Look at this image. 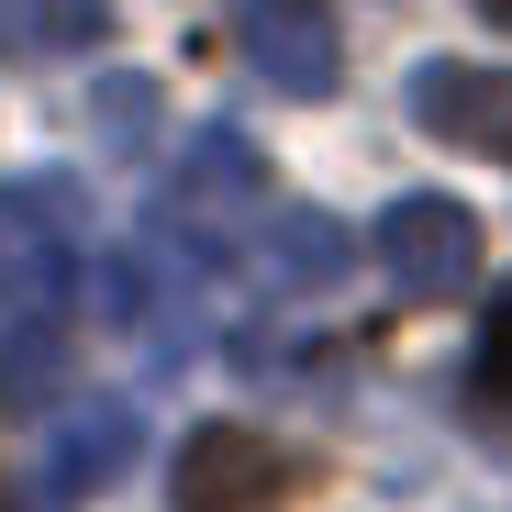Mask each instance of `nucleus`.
Segmentation results:
<instances>
[{"mask_svg": "<svg viewBox=\"0 0 512 512\" xmlns=\"http://www.w3.org/2000/svg\"><path fill=\"white\" fill-rule=\"evenodd\" d=\"M90 123H101V145H112V156H134V145L156 134V90H145V78H101Z\"/></svg>", "mask_w": 512, "mask_h": 512, "instance_id": "12", "label": "nucleus"}, {"mask_svg": "<svg viewBox=\"0 0 512 512\" xmlns=\"http://www.w3.org/2000/svg\"><path fill=\"white\" fill-rule=\"evenodd\" d=\"M412 123L435 145H468V156L512 167V67H468V56L412 67Z\"/></svg>", "mask_w": 512, "mask_h": 512, "instance_id": "7", "label": "nucleus"}, {"mask_svg": "<svg viewBox=\"0 0 512 512\" xmlns=\"http://www.w3.org/2000/svg\"><path fill=\"white\" fill-rule=\"evenodd\" d=\"M346 223H323V212H279L268 201V223L245 234V279L268 290V301H312V290H334L346 279Z\"/></svg>", "mask_w": 512, "mask_h": 512, "instance_id": "8", "label": "nucleus"}, {"mask_svg": "<svg viewBox=\"0 0 512 512\" xmlns=\"http://www.w3.org/2000/svg\"><path fill=\"white\" fill-rule=\"evenodd\" d=\"M134 446H145L134 401H112V390H101V401H78V412L56 423V468H45V479H56L67 501H90V490H112V479L134 468Z\"/></svg>", "mask_w": 512, "mask_h": 512, "instance_id": "9", "label": "nucleus"}, {"mask_svg": "<svg viewBox=\"0 0 512 512\" xmlns=\"http://www.w3.org/2000/svg\"><path fill=\"white\" fill-rule=\"evenodd\" d=\"M234 45H245V67L268 78V90H290V101H323L334 78H346V34H334L323 0H234Z\"/></svg>", "mask_w": 512, "mask_h": 512, "instance_id": "6", "label": "nucleus"}, {"mask_svg": "<svg viewBox=\"0 0 512 512\" xmlns=\"http://www.w3.org/2000/svg\"><path fill=\"white\" fill-rule=\"evenodd\" d=\"M67 357V323H0V401H45Z\"/></svg>", "mask_w": 512, "mask_h": 512, "instance_id": "11", "label": "nucleus"}, {"mask_svg": "<svg viewBox=\"0 0 512 512\" xmlns=\"http://www.w3.org/2000/svg\"><path fill=\"white\" fill-rule=\"evenodd\" d=\"M479 379H490V390H512V301L490 312V346H479Z\"/></svg>", "mask_w": 512, "mask_h": 512, "instance_id": "13", "label": "nucleus"}, {"mask_svg": "<svg viewBox=\"0 0 512 512\" xmlns=\"http://www.w3.org/2000/svg\"><path fill=\"white\" fill-rule=\"evenodd\" d=\"M90 312L112 323V334H134V346L156 357V368H179V357H201V290H212V268H190L179 245H123V256H101L90 279Z\"/></svg>", "mask_w": 512, "mask_h": 512, "instance_id": "3", "label": "nucleus"}, {"mask_svg": "<svg viewBox=\"0 0 512 512\" xmlns=\"http://www.w3.org/2000/svg\"><path fill=\"white\" fill-rule=\"evenodd\" d=\"M368 245H379V268H390L401 301H457V290H479V212L446 201V190L390 201Z\"/></svg>", "mask_w": 512, "mask_h": 512, "instance_id": "4", "label": "nucleus"}, {"mask_svg": "<svg viewBox=\"0 0 512 512\" xmlns=\"http://www.w3.org/2000/svg\"><path fill=\"white\" fill-rule=\"evenodd\" d=\"M479 12H490V23H501V34H512V0H479Z\"/></svg>", "mask_w": 512, "mask_h": 512, "instance_id": "14", "label": "nucleus"}, {"mask_svg": "<svg viewBox=\"0 0 512 512\" xmlns=\"http://www.w3.org/2000/svg\"><path fill=\"white\" fill-rule=\"evenodd\" d=\"M112 34V0H0V56L45 67V56H90Z\"/></svg>", "mask_w": 512, "mask_h": 512, "instance_id": "10", "label": "nucleus"}, {"mask_svg": "<svg viewBox=\"0 0 512 512\" xmlns=\"http://www.w3.org/2000/svg\"><path fill=\"white\" fill-rule=\"evenodd\" d=\"M268 223V156H256L234 123H201L179 145V167L156 179V245H179L190 268H223V256H245V234Z\"/></svg>", "mask_w": 512, "mask_h": 512, "instance_id": "2", "label": "nucleus"}, {"mask_svg": "<svg viewBox=\"0 0 512 512\" xmlns=\"http://www.w3.org/2000/svg\"><path fill=\"white\" fill-rule=\"evenodd\" d=\"M78 279H90V201L67 167H23L0 179V323H67Z\"/></svg>", "mask_w": 512, "mask_h": 512, "instance_id": "1", "label": "nucleus"}, {"mask_svg": "<svg viewBox=\"0 0 512 512\" xmlns=\"http://www.w3.org/2000/svg\"><path fill=\"white\" fill-rule=\"evenodd\" d=\"M179 512H279L301 490V457L245 435V423H201V435H179Z\"/></svg>", "mask_w": 512, "mask_h": 512, "instance_id": "5", "label": "nucleus"}]
</instances>
